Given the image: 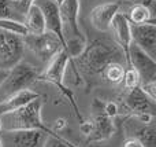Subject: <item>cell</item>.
<instances>
[{"instance_id": "2", "label": "cell", "mask_w": 156, "mask_h": 147, "mask_svg": "<svg viewBox=\"0 0 156 147\" xmlns=\"http://www.w3.org/2000/svg\"><path fill=\"white\" fill-rule=\"evenodd\" d=\"M41 109L43 102L40 98L32 101L25 107L16 110L14 113H8L0 117L3 131H19V129H34L41 131L47 136H56V132H54L49 127L43 123L41 118Z\"/></svg>"}, {"instance_id": "13", "label": "cell", "mask_w": 156, "mask_h": 147, "mask_svg": "<svg viewBox=\"0 0 156 147\" xmlns=\"http://www.w3.org/2000/svg\"><path fill=\"white\" fill-rule=\"evenodd\" d=\"M110 30L112 32L114 40H115V44L121 48L122 54H123L125 58V63H129V48L130 44H132V35H130V24L126 19V17L123 15V13L119 11L114 19L111 21L110 25Z\"/></svg>"}, {"instance_id": "1", "label": "cell", "mask_w": 156, "mask_h": 147, "mask_svg": "<svg viewBox=\"0 0 156 147\" xmlns=\"http://www.w3.org/2000/svg\"><path fill=\"white\" fill-rule=\"evenodd\" d=\"M122 59L125 61L123 54L115 43L97 39L90 44H86L82 52L71 61L70 65L77 72L78 77L82 74L86 80H89L100 79L108 63Z\"/></svg>"}, {"instance_id": "9", "label": "cell", "mask_w": 156, "mask_h": 147, "mask_svg": "<svg viewBox=\"0 0 156 147\" xmlns=\"http://www.w3.org/2000/svg\"><path fill=\"white\" fill-rule=\"evenodd\" d=\"M0 139L3 147H44L47 135L34 129L19 131H2Z\"/></svg>"}, {"instance_id": "21", "label": "cell", "mask_w": 156, "mask_h": 147, "mask_svg": "<svg viewBox=\"0 0 156 147\" xmlns=\"http://www.w3.org/2000/svg\"><path fill=\"white\" fill-rule=\"evenodd\" d=\"M122 83H123V87L129 91V90H133V88H136V87H140L141 79H140V76H138V73L133 68H126L125 69V74H123Z\"/></svg>"}, {"instance_id": "22", "label": "cell", "mask_w": 156, "mask_h": 147, "mask_svg": "<svg viewBox=\"0 0 156 147\" xmlns=\"http://www.w3.org/2000/svg\"><path fill=\"white\" fill-rule=\"evenodd\" d=\"M44 147H78V146L71 143L70 140L65 139L60 135H56V136H47L45 142H44Z\"/></svg>"}, {"instance_id": "7", "label": "cell", "mask_w": 156, "mask_h": 147, "mask_svg": "<svg viewBox=\"0 0 156 147\" xmlns=\"http://www.w3.org/2000/svg\"><path fill=\"white\" fill-rule=\"evenodd\" d=\"M25 47L30 50L40 61L48 63L63 47L59 39L51 32H44L41 35H26L23 36Z\"/></svg>"}, {"instance_id": "27", "label": "cell", "mask_w": 156, "mask_h": 147, "mask_svg": "<svg viewBox=\"0 0 156 147\" xmlns=\"http://www.w3.org/2000/svg\"><path fill=\"white\" fill-rule=\"evenodd\" d=\"M66 120L65 118H58V120H55V123H54V125H52V131L54 132H58V131H60V129H63V128H66Z\"/></svg>"}, {"instance_id": "3", "label": "cell", "mask_w": 156, "mask_h": 147, "mask_svg": "<svg viewBox=\"0 0 156 147\" xmlns=\"http://www.w3.org/2000/svg\"><path fill=\"white\" fill-rule=\"evenodd\" d=\"M59 14L62 21V32L67 44V54L73 61L86 46V39L78 24L80 0H63L59 4Z\"/></svg>"}, {"instance_id": "19", "label": "cell", "mask_w": 156, "mask_h": 147, "mask_svg": "<svg viewBox=\"0 0 156 147\" xmlns=\"http://www.w3.org/2000/svg\"><path fill=\"white\" fill-rule=\"evenodd\" d=\"M125 69H126V66H125L121 61H114V62L108 63V65L105 66V69L103 70L100 79L104 83H108V84H111V85H118V84H121L122 80H123Z\"/></svg>"}, {"instance_id": "11", "label": "cell", "mask_w": 156, "mask_h": 147, "mask_svg": "<svg viewBox=\"0 0 156 147\" xmlns=\"http://www.w3.org/2000/svg\"><path fill=\"white\" fill-rule=\"evenodd\" d=\"M33 4L37 6V7L40 8V11L43 13L47 32L54 33V35L59 39L63 50L67 52V44H66L65 36H63V32H62V21H60L59 6H58V3H55L54 0H34Z\"/></svg>"}, {"instance_id": "18", "label": "cell", "mask_w": 156, "mask_h": 147, "mask_svg": "<svg viewBox=\"0 0 156 147\" xmlns=\"http://www.w3.org/2000/svg\"><path fill=\"white\" fill-rule=\"evenodd\" d=\"M130 25L155 24V13L144 6H129L127 13L123 14Z\"/></svg>"}, {"instance_id": "15", "label": "cell", "mask_w": 156, "mask_h": 147, "mask_svg": "<svg viewBox=\"0 0 156 147\" xmlns=\"http://www.w3.org/2000/svg\"><path fill=\"white\" fill-rule=\"evenodd\" d=\"M156 101H152L143 90L141 87H136L133 90H129L125 94V105L129 110L134 112V114L140 113H148L154 114L156 112Z\"/></svg>"}, {"instance_id": "14", "label": "cell", "mask_w": 156, "mask_h": 147, "mask_svg": "<svg viewBox=\"0 0 156 147\" xmlns=\"http://www.w3.org/2000/svg\"><path fill=\"white\" fill-rule=\"evenodd\" d=\"M119 10H121V3L118 2H108L96 6L89 15L92 26L99 32H108L111 21L119 13Z\"/></svg>"}, {"instance_id": "20", "label": "cell", "mask_w": 156, "mask_h": 147, "mask_svg": "<svg viewBox=\"0 0 156 147\" xmlns=\"http://www.w3.org/2000/svg\"><path fill=\"white\" fill-rule=\"evenodd\" d=\"M130 138L140 140L144 145V147H155L156 143V128L154 125V123L149 125H143L141 128L134 129Z\"/></svg>"}, {"instance_id": "17", "label": "cell", "mask_w": 156, "mask_h": 147, "mask_svg": "<svg viewBox=\"0 0 156 147\" xmlns=\"http://www.w3.org/2000/svg\"><path fill=\"white\" fill-rule=\"evenodd\" d=\"M22 25H23V28L26 29L27 35H41V33L47 32L44 15L40 11V8L34 4H33L32 7L27 10V13L25 14V18H23Z\"/></svg>"}, {"instance_id": "16", "label": "cell", "mask_w": 156, "mask_h": 147, "mask_svg": "<svg viewBox=\"0 0 156 147\" xmlns=\"http://www.w3.org/2000/svg\"><path fill=\"white\" fill-rule=\"evenodd\" d=\"M37 98H40L37 92L26 88V90H22L19 92H15L12 95L7 96V98L2 99L0 101V117L4 114H8V113H14L16 110L22 109L27 103H30L32 101H34Z\"/></svg>"}, {"instance_id": "31", "label": "cell", "mask_w": 156, "mask_h": 147, "mask_svg": "<svg viewBox=\"0 0 156 147\" xmlns=\"http://www.w3.org/2000/svg\"><path fill=\"white\" fill-rule=\"evenodd\" d=\"M3 129H2V121H0V132H2Z\"/></svg>"}, {"instance_id": "32", "label": "cell", "mask_w": 156, "mask_h": 147, "mask_svg": "<svg viewBox=\"0 0 156 147\" xmlns=\"http://www.w3.org/2000/svg\"><path fill=\"white\" fill-rule=\"evenodd\" d=\"M0 147H3V142H2V139H0Z\"/></svg>"}, {"instance_id": "4", "label": "cell", "mask_w": 156, "mask_h": 147, "mask_svg": "<svg viewBox=\"0 0 156 147\" xmlns=\"http://www.w3.org/2000/svg\"><path fill=\"white\" fill-rule=\"evenodd\" d=\"M70 62H71V59L67 52H66L65 50L59 51L47 63L45 70L38 74L37 81H45V83H49V84L55 85V87L60 91V94L70 102L77 118L80 120V123H82L83 117L80 113V109H78V106H77V102H76V98H74L73 91L69 90L65 85V80H66L65 76H66V72H67V68H69V65H70Z\"/></svg>"}, {"instance_id": "26", "label": "cell", "mask_w": 156, "mask_h": 147, "mask_svg": "<svg viewBox=\"0 0 156 147\" xmlns=\"http://www.w3.org/2000/svg\"><path fill=\"white\" fill-rule=\"evenodd\" d=\"M127 6H144L155 13V0H125Z\"/></svg>"}, {"instance_id": "25", "label": "cell", "mask_w": 156, "mask_h": 147, "mask_svg": "<svg viewBox=\"0 0 156 147\" xmlns=\"http://www.w3.org/2000/svg\"><path fill=\"white\" fill-rule=\"evenodd\" d=\"M141 90L152 99V101H156V81H149V83H144V84L140 85Z\"/></svg>"}, {"instance_id": "12", "label": "cell", "mask_w": 156, "mask_h": 147, "mask_svg": "<svg viewBox=\"0 0 156 147\" xmlns=\"http://www.w3.org/2000/svg\"><path fill=\"white\" fill-rule=\"evenodd\" d=\"M132 43L140 47L144 52L152 59L156 58V25L155 24H141L130 25Z\"/></svg>"}, {"instance_id": "6", "label": "cell", "mask_w": 156, "mask_h": 147, "mask_svg": "<svg viewBox=\"0 0 156 147\" xmlns=\"http://www.w3.org/2000/svg\"><path fill=\"white\" fill-rule=\"evenodd\" d=\"M23 51V36L0 28V69H12L22 61Z\"/></svg>"}, {"instance_id": "28", "label": "cell", "mask_w": 156, "mask_h": 147, "mask_svg": "<svg viewBox=\"0 0 156 147\" xmlns=\"http://www.w3.org/2000/svg\"><path fill=\"white\" fill-rule=\"evenodd\" d=\"M123 147H144V145L140 140L134 139V138H129V139L123 143Z\"/></svg>"}, {"instance_id": "29", "label": "cell", "mask_w": 156, "mask_h": 147, "mask_svg": "<svg viewBox=\"0 0 156 147\" xmlns=\"http://www.w3.org/2000/svg\"><path fill=\"white\" fill-rule=\"evenodd\" d=\"M5 76H7V70H3V69H0V84H2L3 80L5 79Z\"/></svg>"}, {"instance_id": "5", "label": "cell", "mask_w": 156, "mask_h": 147, "mask_svg": "<svg viewBox=\"0 0 156 147\" xmlns=\"http://www.w3.org/2000/svg\"><path fill=\"white\" fill-rule=\"evenodd\" d=\"M38 74L40 73L34 66L21 61L12 69L7 70V76L0 84V95H3V99H4L15 92L26 90L29 88V85L37 81Z\"/></svg>"}, {"instance_id": "30", "label": "cell", "mask_w": 156, "mask_h": 147, "mask_svg": "<svg viewBox=\"0 0 156 147\" xmlns=\"http://www.w3.org/2000/svg\"><path fill=\"white\" fill-rule=\"evenodd\" d=\"M54 2H55V3H58V6H59V4H60V3H62V2H63V0H54Z\"/></svg>"}, {"instance_id": "23", "label": "cell", "mask_w": 156, "mask_h": 147, "mask_svg": "<svg viewBox=\"0 0 156 147\" xmlns=\"http://www.w3.org/2000/svg\"><path fill=\"white\" fill-rule=\"evenodd\" d=\"M33 2L34 0H14V6H15V10L25 18V14L33 6Z\"/></svg>"}, {"instance_id": "24", "label": "cell", "mask_w": 156, "mask_h": 147, "mask_svg": "<svg viewBox=\"0 0 156 147\" xmlns=\"http://www.w3.org/2000/svg\"><path fill=\"white\" fill-rule=\"evenodd\" d=\"M103 113H104L107 117H110L112 120L114 117H116L119 113V109H118V105L115 102H107V103L103 105Z\"/></svg>"}, {"instance_id": "10", "label": "cell", "mask_w": 156, "mask_h": 147, "mask_svg": "<svg viewBox=\"0 0 156 147\" xmlns=\"http://www.w3.org/2000/svg\"><path fill=\"white\" fill-rule=\"evenodd\" d=\"M127 68H133L141 79V84L149 81H156V62L147 52H144L136 44H130L129 63Z\"/></svg>"}, {"instance_id": "8", "label": "cell", "mask_w": 156, "mask_h": 147, "mask_svg": "<svg viewBox=\"0 0 156 147\" xmlns=\"http://www.w3.org/2000/svg\"><path fill=\"white\" fill-rule=\"evenodd\" d=\"M80 129L86 136L88 142H103L112 136L114 131V123L110 117L104 114L103 112L94 114L89 121L83 120L80 123Z\"/></svg>"}]
</instances>
